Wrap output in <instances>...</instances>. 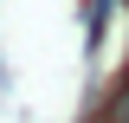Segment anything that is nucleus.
<instances>
[{"label":"nucleus","instance_id":"1","mask_svg":"<svg viewBox=\"0 0 129 123\" xmlns=\"http://www.w3.org/2000/svg\"><path fill=\"white\" fill-rule=\"evenodd\" d=\"M103 123H129V78L110 91V104H103Z\"/></svg>","mask_w":129,"mask_h":123}]
</instances>
